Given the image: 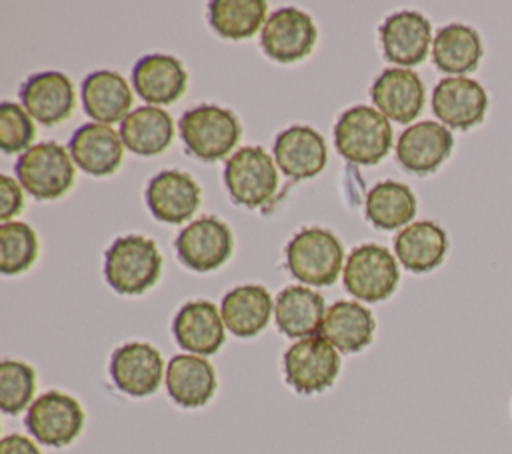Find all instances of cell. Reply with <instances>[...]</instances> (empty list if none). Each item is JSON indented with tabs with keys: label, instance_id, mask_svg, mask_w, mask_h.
I'll return each instance as SVG.
<instances>
[{
	"label": "cell",
	"instance_id": "cell-1",
	"mask_svg": "<svg viewBox=\"0 0 512 454\" xmlns=\"http://www.w3.org/2000/svg\"><path fill=\"white\" fill-rule=\"evenodd\" d=\"M162 272V256L154 240L128 234L116 238L104 256L106 282L118 292L136 296L154 286Z\"/></svg>",
	"mask_w": 512,
	"mask_h": 454
},
{
	"label": "cell",
	"instance_id": "cell-2",
	"mask_svg": "<svg viewBox=\"0 0 512 454\" xmlns=\"http://www.w3.org/2000/svg\"><path fill=\"white\" fill-rule=\"evenodd\" d=\"M334 146L342 158L360 166L378 164L392 146V126L372 106H352L334 126Z\"/></svg>",
	"mask_w": 512,
	"mask_h": 454
},
{
	"label": "cell",
	"instance_id": "cell-3",
	"mask_svg": "<svg viewBox=\"0 0 512 454\" xmlns=\"http://www.w3.org/2000/svg\"><path fill=\"white\" fill-rule=\"evenodd\" d=\"M178 130L186 152L204 162H216L230 154L242 134L236 114L216 104L186 110L178 120Z\"/></svg>",
	"mask_w": 512,
	"mask_h": 454
},
{
	"label": "cell",
	"instance_id": "cell-4",
	"mask_svg": "<svg viewBox=\"0 0 512 454\" xmlns=\"http://www.w3.org/2000/svg\"><path fill=\"white\" fill-rule=\"evenodd\" d=\"M284 252L288 272L310 286L334 284L344 260V248L336 234L318 226L296 232Z\"/></svg>",
	"mask_w": 512,
	"mask_h": 454
},
{
	"label": "cell",
	"instance_id": "cell-5",
	"mask_svg": "<svg viewBox=\"0 0 512 454\" xmlns=\"http://www.w3.org/2000/svg\"><path fill=\"white\" fill-rule=\"evenodd\" d=\"M286 384L304 396L328 390L340 374V354L322 336L300 338L282 356Z\"/></svg>",
	"mask_w": 512,
	"mask_h": 454
},
{
	"label": "cell",
	"instance_id": "cell-6",
	"mask_svg": "<svg viewBox=\"0 0 512 454\" xmlns=\"http://www.w3.org/2000/svg\"><path fill=\"white\" fill-rule=\"evenodd\" d=\"M20 186L36 200H56L74 184V160L56 142H40L20 154L16 162Z\"/></svg>",
	"mask_w": 512,
	"mask_h": 454
},
{
	"label": "cell",
	"instance_id": "cell-7",
	"mask_svg": "<svg viewBox=\"0 0 512 454\" xmlns=\"http://www.w3.org/2000/svg\"><path fill=\"white\" fill-rule=\"evenodd\" d=\"M84 420V408L74 396L60 390H48L34 398L26 410L24 426L38 444L64 448L80 436Z\"/></svg>",
	"mask_w": 512,
	"mask_h": 454
},
{
	"label": "cell",
	"instance_id": "cell-8",
	"mask_svg": "<svg viewBox=\"0 0 512 454\" xmlns=\"http://www.w3.org/2000/svg\"><path fill=\"white\" fill-rule=\"evenodd\" d=\"M224 186L230 198L246 208H260L272 200L278 172L272 156L262 146H244L224 164Z\"/></svg>",
	"mask_w": 512,
	"mask_h": 454
},
{
	"label": "cell",
	"instance_id": "cell-9",
	"mask_svg": "<svg viewBox=\"0 0 512 454\" xmlns=\"http://www.w3.org/2000/svg\"><path fill=\"white\" fill-rule=\"evenodd\" d=\"M400 280L392 252L380 244L354 248L344 264L342 282L348 294L364 302H380L394 294Z\"/></svg>",
	"mask_w": 512,
	"mask_h": 454
},
{
	"label": "cell",
	"instance_id": "cell-10",
	"mask_svg": "<svg viewBox=\"0 0 512 454\" xmlns=\"http://www.w3.org/2000/svg\"><path fill=\"white\" fill-rule=\"evenodd\" d=\"M108 374L122 394L144 398L160 388L166 370L158 348L148 342H126L112 352Z\"/></svg>",
	"mask_w": 512,
	"mask_h": 454
},
{
	"label": "cell",
	"instance_id": "cell-11",
	"mask_svg": "<svg viewBox=\"0 0 512 454\" xmlns=\"http://www.w3.org/2000/svg\"><path fill=\"white\" fill-rule=\"evenodd\" d=\"M232 232L216 216L192 220L174 240L180 262L196 272L220 268L232 254Z\"/></svg>",
	"mask_w": 512,
	"mask_h": 454
},
{
	"label": "cell",
	"instance_id": "cell-12",
	"mask_svg": "<svg viewBox=\"0 0 512 454\" xmlns=\"http://www.w3.org/2000/svg\"><path fill=\"white\" fill-rule=\"evenodd\" d=\"M488 104L484 86L468 76L442 78L432 90L434 116L456 130H468L484 122Z\"/></svg>",
	"mask_w": 512,
	"mask_h": 454
},
{
	"label": "cell",
	"instance_id": "cell-13",
	"mask_svg": "<svg viewBox=\"0 0 512 454\" xmlns=\"http://www.w3.org/2000/svg\"><path fill=\"white\" fill-rule=\"evenodd\" d=\"M316 36V26L306 12L298 8H278L262 26L260 44L268 58L290 64L312 52Z\"/></svg>",
	"mask_w": 512,
	"mask_h": 454
},
{
	"label": "cell",
	"instance_id": "cell-14",
	"mask_svg": "<svg viewBox=\"0 0 512 454\" xmlns=\"http://www.w3.org/2000/svg\"><path fill=\"white\" fill-rule=\"evenodd\" d=\"M454 148L452 132L432 120H422L408 126L396 142L398 164L412 174H430L438 170Z\"/></svg>",
	"mask_w": 512,
	"mask_h": 454
},
{
	"label": "cell",
	"instance_id": "cell-15",
	"mask_svg": "<svg viewBox=\"0 0 512 454\" xmlns=\"http://www.w3.org/2000/svg\"><path fill=\"white\" fill-rule=\"evenodd\" d=\"M172 336L188 354L212 356L226 342V326L216 304L210 300H190L176 312Z\"/></svg>",
	"mask_w": 512,
	"mask_h": 454
},
{
	"label": "cell",
	"instance_id": "cell-16",
	"mask_svg": "<svg viewBox=\"0 0 512 454\" xmlns=\"http://www.w3.org/2000/svg\"><path fill=\"white\" fill-rule=\"evenodd\" d=\"M378 34L386 60L398 64V68L424 62L432 44V24L416 10L390 14L382 22Z\"/></svg>",
	"mask_w": 512,
	"mask_h": 454
},
{
	"label": "cell",
	"instance_id": "cell-17",
	"mask_svg": "<svg viewBox=\"0 0 512 454\" xmlns=\"http://www.w3.org/2000/svg\"><path fill=\"white\" fill-rule=\"evenodd\" d=\"M18 94L30 118L46 126L64 122L76 106L72 80L56 70L32 74L24 80Z\"/></svg>",
	"mask_w": 512,
	"mask_h": 454
},
{
	"label": "cell",
	"instance_id": "cell-18",
	"mask_svg": "<svg viewBox=\"0 0 512 454\" xmlns=\"http://www.w3.org/2000/svg\"><path fill=\"white\" fill-rule=\"evenodd\" d=\"M370 96L378 112L388 120L408 124L422 112L426 90L416 72L408 68H386L374 80Z\"/></svg>",
	"mask_w": 512,
	"mask_h": 454
},
{
	"label": "cell",
	"instance_id": "cell-19",
	"mask_svg": "<svg viewBox=\"0 0 512 454\" xmlns=\"http://www.w3.org/2000/svg\"><path fill=\"white\" fill-rule=\"evenodd\" d=\"M274 160L292 180H306L320 174L328 162L324 138L310 126H290L274 140Z\"/></svg>",
	"mask_w": 512,
	"mask_h": 454
},
{
	"label": "cell",
	"instance_id": "cell-20",
	"mask_svg": "<svg viewBox=\"0 0 512 454\" xmlns=\"http://www.w3.org/2000/svg\"><path fill=\"white\" fill-rule=\"evenodd\" d=\"M146 204L156 220L180 224L198 210L200 186L182 170H162L146 186Z\"/></svg>",
	"mask_w": 512,
	"mask_h": 454
},
{
	"label": "cell",
	"instance_id": "cell-21",
	"mask_svg": "<svg viewBox=\"0 0 512 454\" xmlns=\"http://www.w3.org/2000/svg\"><path fill=\"white\" fill-rule=\"evenodd\" d=\"M166 390L180 408L206 406L218 386L214 366L196 354H176L166 364Z\"/></svg>",
	"mask_w": 512,
	"mask_h": 454
},
{
	"label": "cell",
	"instance_id": "cell-22",
	"mask_svg": "<svg viewBox=\"0 0 512 454\" xmlns=\"http://www.w3.org/2000/svg\"><path fill=\"white\" fill-rule=\"evenodd\" d=\"M122 138L112 126L88 122L80 126L68 144L74 164L90 176H108L122 164Z\"/></svg>",
	"mask_w": 512,
	"mask_h": 454
},
{
	"label": "cell",
	"instance_id": "cell-23",
	"mask_svg": "<svg viewBox=\"0 0 512 454\" xmlns=\"http://www.w3.org/2000/svg\"><path fill=\"white\" fill-rule=\"evenodd\" d=\"M188 74L178 58L168 54L142 56L132 68V86L152 106L176 102L186 90Z\"/></svg>",
	"mask_w": 512,
	"mask_h": 454
},
{
	"label": "cell",
	"instance_id": "cell-24",
	"mask_svg": "<svg viewBox=\"0 0 512 454\" xmlns=\"http://www.w3.org/2000/svg\"><path fill=\"white\" fill-rule=\"evenodd\" d=\"M326 316L324 298L300 284L286 286L274 300V322L276 328L294 340L316 336L322 332Z\"/></svg>",
	"mask_w": 512,
	"mask_h": 454
},
{
	"label": "cell",
	"instance_id": "cell-25",
	"mask_svg": "<svg viewBox=\"0 0 512 454\" xmlns=\"http://www.w3.org/2000/svg\"><path fill=\"white\" fill-rule=\"evenodd\" d=\"M272 310V296L260 284L236 286L224 294L220 304L226 330L238 338H252L260 334L268 326Z\"/></svg>",
	"mask_w": 512,
	"mask_h": 454
},
{
	"label": "cell",
	"instance_id": "cell-26",
	"mask_svg": "<svg viewBox=\"0 0 512 454\" xmlns=\"http://www.w3.org/2000/svg\"><path fill=\"white\" fill-rule=\"evenodd\" d=\"M394 252L406 270L430 272L442 264L448 252V236L436 222L418 220L396 234Z\"/></svg>",
	"mask_w": 512,
	"mask_h": 454
},
{
	"label": "cell",
	"instance_id": "cell-27",
	"mask_svg": "<svg viewBox=\"0 0 512 454\" xmlns=\"http://www.w3.org/2000/svg\"><path fill=\"white\" fill-rule=\"evenodd\" d=\"M376 322L372 312L354 300H338L326 308L322 336L344 354H354L372 344Z\"/></svg>",
	"mask_w": 512,
	"mask_h": 454
},
{
	"label": "cell",
	"instance_id": "cell-28",
	"mask_svg": "<svg viewBox=\"0 0 512 454\" xmlns=\"http://www.w3.org/2000/svg\"><path fill=\"white\" fill-rule=\"evenodd\" d=\"M82 106L98 124L122 122L132 106V90L126 78L112 70H98L82 82Z\"/></svg>",
	"mask_w": 512,
	"mask_h": 454
},
{
	"label": "cell",
	"instance_id": "cell-29",
	"mask_svg": "<svg viewBox=\"0 0 512 454\" xmlns=\"http://www.w3.org/2000/svg\"><path fill=\"white\" fill-rule=\"evenodd\" d=\"M482 54V38L468 24H446L432 40V62L444 74H468L476 70Z\"/></svg>",
	"mask_w": 512,
	"mask_h": 454
},
{
	"label": "cell",
	"instance_id": "cell-30",
	"mask_svg": "<svg viewBox=\"0 0 512 454\" xmlns=\"http://www.w3.org/2000/svg\"><path fill=\"white\" fill-rule=\"evenodd\" d=\"M120 138L132 154H162L174 138L172 116L158 106H140L120 122Z\"/></svg>",
	"mask_w": 512,
	"mask_h": 454
},
{
	"label": "cell",
	"instance_id": "cell-31",
	"mask_svg": "<svg viewBox=\"0 0 512 454\" xmlns=\"http://www.w3.org/2000/svg\"><path fill=\"white\" fill-rule=\"evenodd\" d=\"M416 196L410 186L396 180L376 182L366 196V218L378 230H396L416 216Z\"/></svg>",
	"mask_w": 512,
	"mask_h": 454
},
{
	"label": "cell",
	"instance_id": "cell-32",
	"mask_svg": "<svg viewBox=\"0 0 512 454\" xmlns=\"http://www.w3.org/2000/svg\"><path fill=\"white\" fill-rule=\"evenodd\" d=\"M266 10L264 0H212L208 4V22L222 38L244 40L266 24Z\"/></svg>",
	"mask_w": 512,
	"mask_h": 454
},
{
	"label": "cell",
	"instance_id": "cell-33",
	"mask_svg": "<svg viewBox=\"0 0 512 454\" xmlns=\"http://www.w3.org/2000/svg\"><path fill=\"white\" fill-rule=\"evenodd\" d=\"M38 256V238L26 222H2L0 226V272L6 276L28 270Z\"/></svg>",
	"mask_w": 512,
	"mask_h": 454
},
{
	"label": "cell",
	"instance_id": "cell-34",
	"mask_svg": "<svg viewBox=\"0 0 512 454\" xmlns=\"http://www.w3.org/2000/svg\"><path fill=\"white\" fill-rule=\"evenodd\" d=\"M36 372L22 360L4 358L0 362V408L4 414H20L34 402Z\"/></svg>",
	"mask_w": 512,
	"mask_h": 454
},
{
	"label": "cell",
	"instance_id": "cell-35",
	"mask_svg": "<svg viewBox=\"0 0 512 454\" xmlns=\"http://www.w3.org/2000/svg\"><path fill=\"white\" fill-rule=\"evenodd\" d=\"M36 128L30 114L12 102L0 104V150L4 154L26 152L34 140Z\"/></svg>",
	"mask_w": 512,
	"mask_h": 454
},
{
	"label": "cell",
	"instance_id": "cell-36",
	"mask_svg": "<svg viewBox=\"0 0 512 454\" xmlns=\"http://www.w3.org/2000/svg\"><path fill=\"white\" fill-rule=\"evenodd\" d=\"M22 206H24V196H22L20 184L14 178L2 174L0 176V218L4 222H10L12 216L20 214Z\"/></svg>",
	"mask_w": 512,
	"mask_h": 454
},
{
	"label": "cell",
	"instance_id": "cell-37",
	"mask_svg": "<svg viewBox=\"0 0 512 454\" xmlns=\"http://www.w3.org/2000/svg\"><path fill=\"white\" fill-rule=\"evenodd\" d=\"M0 454H42L36 440L24 434H8L0 440Z\"/></svg>",
	"mask_w": 512,
	"mask_h": 454
}]
</instances>
